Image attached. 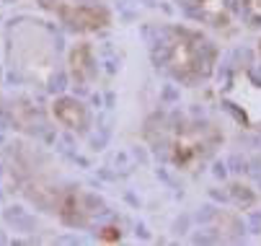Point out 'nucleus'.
<instances>
[{
    "instance_id": "5",
    "label": "nucleus",
    "mask_w": 261,
    "mask_h": 246,
    "mask_svg": "<svg viewBox=\"0 0 261 246\" xmlns=\"http://www.w3.org/2000/svg\"><path fill=\"white\" fill-rule=\"evenodd\" d=\"M241 11L251 23H261V0H241Z\"/></svg>"
},
{
    "instance_id": "3",
    "label": "nucleus",
    "mask_w": 261,
    "mask_h": 246,
    "mask_svg": "<svg viewBox=\"0 0 261 246\" xmlns=\"http://www.w3.org/2000/svg\"><path fill=\"white\" fill-rule=\"evenodd\" d=\"M39 3L75 31H98L109 26V11L101 0H39Z\"/></svg>"
},
{
    "instance_id": "1",
    "label": "nucleus",
    "mask_w": 261,
    "mask_h": 246,
    "mask_svg": "<svg viewBox=\"0 0 261 246\" xmlns=\"http://www.w3.org/2000/svg\"><path fill=\"white\" fill-rule=\"evenodd\" d=\"M155 60L171 78L184 86L207 81L217 62V47L202 31L189 26H166L155 42Z\"/></svg>"
},
{
    "instance_id": "2",
    "label": "nucleus",
    "mask_w": 261,
    "mask_h": 246,
    "mask_svg": "<svg viewBox=\"0 0 261 246\" xmlns=\"http://www.w3.org/2000/svg\"><path fill=\"white\" fill-rule=\"evenodd\" d=\"M220 143V135L212 125L204 122H181L171 132L168 140V156L178 168L192 171L199 163H204Z\"/></svg>"
},
{
    "instance_id": "4",
    "label": "nucleus",
    "mask_w": 261,
    "mask_h": 246,
    "mask_svg": "<svg viewBox=\"0 0 261 246\" xmlns=\"http://www.w3.org/2000/svg\"><path fill=\"white\" fill-rule=\"evenodd\" d=\"M52 114L62 127H67L72 132H81V130L88 127V109L72 96H60L52 104Z\"/></svg>"
}]
</instances>
